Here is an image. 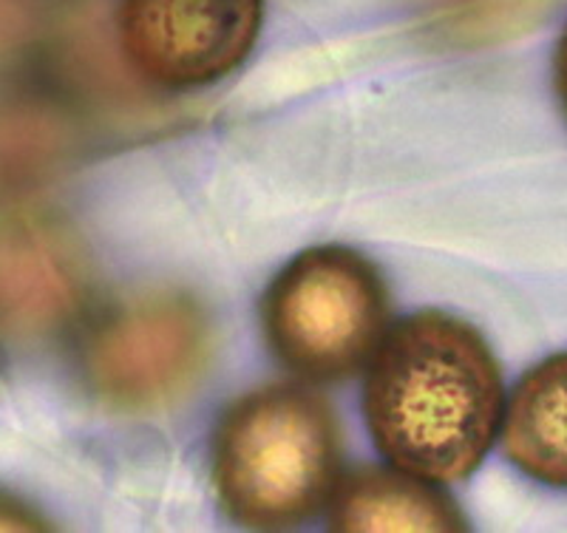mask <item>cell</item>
Returning <instances> with one entry per match:
<instances>
[{
	"instance_id": "cell-1",
	"label": "cell",
	"mask_w": 567,
	"mask_h": 533,
	"mask_svg": "<svg viewBox=\"0 0 567 533\" xmlns=\"http://www.w3.org/2000/svg\"><path fill=\"white\" fill-rule=\"evenodd\" d=\"M363 409L394 469L425 482H457L480 469L499 438L503 372L471 324L425 309L383 332Z\"/></svg>"
},
{
	"instance_id": "cell-2",
	"label": "cell",
	"mask_w": 567,
	"mask_h": 533,
	"mask_svg": "<svg viewBox=\"0 0 567 533\" xmlns=\"http://www.w3.org/2000/svg\"><path fill=\"white\" fill-rule=\"evenodd\" d=\"M341 440L329 406L298 386H265L225 411L213 438V480L239 522L284 527L332 496Z\"/></svg>"
},
{
	"instance_id": "cell-3",
	"label": "cell",
	"mask_w": 567,
	"mask_h": 533,
	"mask_svg": "<svg viewBox=\"0 0 567 533\" xmlns=\"http://www.w3.org/2000/svg\"><path fill=\"white\" fill-rule=\"evenodd\" d=\"M386 287L349 247H312L276 276L261 304L278 358L312 380H341L372 358L386 329Z\"/></svg>"
},
{
	"instance_id": "cell-4",
	"label": "cell",
	"mask_w": 567,
	"mask_h": 533,
	"mask_svg": "<svg viewBox=\"0 0 567 533\" xmlns=\"http://www.w3.org/2000/svg\"><path fill=\"white\" fill-rule=\"evenodd\" d=\"M210 358V321L179 289L116 301L91 324L80 369L94 398L120 411H154L196 383Z\"/></svg>"
},
{
	"instance_id": "cell-5",
	"label": "cell",
	"mask_w": 567,
	"mask_h": 533,
	"mask_svg": "<svg viewBox=\"0 0 567 533\" xmlns=\"http://www.w3.org/2000/svg\"><path fill=\"white\" fill-rule=\"evenodd\" d=\"M265 0H123L120 45L131 69L162 89L219 83L256 45Z\"/></svg>"
},
{
	"instance_id": "cell-6",
	"label": "cell",
	"mask_w": 567,
	"mask_h": 533,
	"mask_svg": "<svg viewBox=\"0 0 567 533\" xmlns=\"http://www.w3.org/2000/svg\"><path fill=\"white\" fill-rule=\"evenodd\" d=\"M89 273L74 236L43 216L0 219V332L40 341L74 321Z\"/></svg>"
},
{
	"instance_id": "cell-7",
	"label": "cell",
	"mask_w": 567,
	"mask_h": 533,
	"mask_svg": "<svg viewBox=\"0 0 567 533\" xmlns=\"http://www.w3.org/2000/svg\"><path fill=\"white\" fill-rule=\"evenodd\" d=\"M499 440L514 469L548 489L567 491V349L519 378L505 398Z\"/></svg>"
},
{
	"instance_id": "cell-8",
	"label": "cell",
	"mask_w": 567,
	"mask_h": 533,
	"mask_svg": "<svg viewBox=\"0 0 567 533\" xmlns=\"http://www.w3.org/2000/svg\"><path fill=\"white\" fill-rule=\"evenodd\" d=\"M329 525L347 533L463 531L457 505L406 471L361 469L332 489Z\"/></svg>"
},
{
	"instance_id": "cell-9",
	"label": "cell",
	"mask_w": 567,
	"mask_h": 533,
	"mask_svg": "<svg viewBox=\"0 0 567 533\" xmlns=\"http://www.w3.org/2000/svg\"><path fill=\"white\" fill-rule=\"evenodd\" d=\"M74 125L38 91H0V196L52 180L74 154Z\"/></svg>"
},
{
	"instance_id": "cell-10",
	"label": "cell",
	"mask_w": 567,
	"mask_h": 533,
	"mask_svg": "<svg viewBox=\"0 0 567 533\" xmlns=\"http://www.w3.org/2000/svg\"><path fill=\"white\" fill-rule=\"evenodd\" d=\"M420 18L437 38L477 45L514 32L536 0H414Z\"/></svg>"
},
{
	"instance_id": "cell-11",
	"label": "cell",
	"mask_w": 567,
	"mask_h": 533,
	"mask_svg": "<svg viewBox=\"0 0 567 533\" xmlns=\"http://www.w3.org/2000/svg\"><path fill=\"white\" fill-rule=\"evenodd\" d=\"M49 20L45 0H0V60H9L43 34Z\"/></svg>"
},
{
	"instance_id": "cell-12",
	"label": "cell",
	"mask_w": 567,
	"mask_h": 533,
	"mask_svg": "<svg viewBox=\"0 0 567 533\" xmlns=\"http://www.w3.org/2000/svg\"><path fill=\"white\" fill-rule=\"evenodd\" d=\"M45 527L49 522L40 520V514L29 502L0 491V531H45Z\"/></svg>"
},
{
	"instance_id": "cell-13",
	"label": "cell",
	"mask_w": 567,
	"mask_h": 533,
	"mask_svg": "<svg viewBox=\"0 0 567 533\" xmlns=\"http://www.w3.org/2000/svg\"><path fill=\"white\" fill-rule=\"evenodd\" d=\"M554 85H556V96H559L561 111H565L567 116V27L565 32H561L554 52Z\"/></svg>"
}]
</instances>
